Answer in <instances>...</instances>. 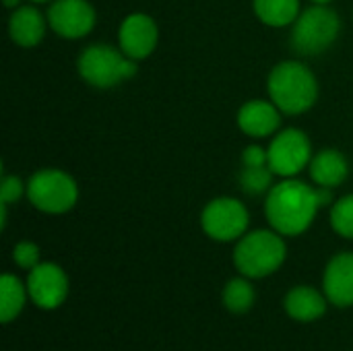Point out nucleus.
Listing matches in <instances>:
<instances>
[{
  "mask_svg": "<svg viewBox=\"0 0 353 351\" xmlns=\"http://www.w3.org/2000/svg\"><path fill=\"white\" fill-rule=\"evenodd\" d=\"M321 205L316 199V188L306 182L285 178L283 182L275 184L265 201V213L271 228L281 236H300L304 234Z\"/></svg>",
  "mask_w": 353,
  "mask_h": 351,
  "instance_id": "nucleus-1",
  "label": "nucleus"
},
{
  "mask_svg": "<svg viewBox=\"0 0 353 351\" xmlns=\"http://www.w3.org/2000/svg\"><path fill=\"white\" fill-rule=\"evenodd\" d=\"M269 97L271 101L290 116L308 112L319 97L316 77L308 66L296 60H285L277 64L269 74Z\"/></svg>",
  "mask_w": 353,
  "mask_h": 351,
  "instance_id": "nucleus-2",
  "label": "nucleus"
},
{
  "mask_svg": "<svg viewBox=\"0 0 353 351\" xmlns=\"http://www.w3.org/2000/svg\"><path fill=\"white\" fill-rule=\"evenodd\" d=\"M285 242L277 232L256 230L240 238L234 250L236 269L248 279H261L275 273L285 261Z\"/></svg>",
  "mask_w": 353,
  "mask_h": 351,
  "instance_id": "nucleus-3",
  "label": "nucleus"
},
{
  "mask_svg": "<svg viewBox=\"0 0 353 351\" xmlns=\"http://www.w3.org/2000/svg\"><path fill=\"white\" fill-rule=\"evenodd\" d=\"M79 74L97 89H110L137 74V60L108 43L89 46L79 56Z\"/></svg>",
  "mask_w": 353,
  "mask_h": 351,
  "instance_id": "nucleus-4",
  "label": "nucleus"
},
{
  "mask_svg": "<svg viewBox=\"0 0 353 351\" xmlns=\"http://www.w3.org/2000/svg\"><path fill=\"white\" fill-rule=\"evenodd\" d=\"M341 29L339 14L327 4H316L306 8L294 23L292 48L304 56L323 54L333 46Z\"/></svg>",
  "mask_w": 353,
  "mask_h": 351,
  "instance_id": "nucleus-5",
  "label": "nucleus"
},
{
  "mask_svg": "<svg viewBox=\"0 0 353 351\" xmlns=\"http://www.w3.org/2000/svg\"><path fill=\"white\" fill-rule=\"evenodd\" d=\"M27 199L43 213L60 215L74 207L79 188L74 180L62 170H39L27 182Z\"/></svg>",
  "mask_w": 353,
  "mask_h": 351,
  "instance_id": "nucleus-6",
  "label": "nucleus"
},
{
  "mask_svg": "<svg viewBox=\"0 0 353 351\" xmlns=\"http://www.w3.org/2000/svg\"><path fill=\"white\" fill-rule=\"evenodd\" d=\"M269 168L275 176L294 178L312 161V147L308 137L298 128L281 130L267 149Z\"/></svg>",
  "mask_w": 353,
  "mask_h": 351,
  "instance_id": "nucleus-7",
  "label": "nucleus"
},
{
  "mask_svg": "<svg viewBox=\"0 0 353 351\" xmlns=\"http://www.w3.org/2000/svg\"><path fill=\"white\" fill-rule=\"evenodd\" d=\"M248 221L250 217L244 203L230 197L211 201L201 215L205 234L217 242H232L242 238L248 230Z\"/></svg>",
  "mask_w": 353,
  "mask_h": 351,
  "instance_id": "nucleus-8",
  "label": "nucleus"
},
{
  "mask_svg": "<svg viewBox=\"0 0 353 351\" xmlns=\"http://www.w3.org/2000/svg\"><path fill=\"white\" fill-rule=\"evenodd\" d=\"M48 25L64 39H79L95 27V10L87 0H54L48 10Z\"/></svg>",
  "mask_w": 353,
  "mask_h": 351,
  "instance_id": "nucleus-9",
  "label": "nucleus"
},
{
  "mask_svg": "<svg viewBox=\"0 0 353 351\" xmlns=\"http://www.w3.org/2000/svg\"><path fill=\"white\" fill-rule=\"evenodd\" d=\"M27 292L33 304L41 310L58 308L68 296V277L54 263H39L29 271Z\"/></svg>",
  "mask_w": 353,
  "mask_h": 351,
  "instance_id": "nucleus-10",
  "label": "nucleus"
},
{
  "mask_svg": "<svg viewBox=\"0 0 353 351\" xmlns=\"http://www.w3.org/2000/svg\"><path fill=\"white\" fill-rule=\"evenodd\" d=\"M157 25L149 14L143 12H132L128 14L118 31V41L120 50L132 58V60H143L149 58L157 46Z\"/></svg>",
  "mask_w": 353,
  "mask_h": 351,
  "instance_id": "nucleus-11",
  "label": "nucleus"
},
{
  "mask_svg": "<svg viewBox=\"0 0 353 351\" xmlns=\"http://www.w3.org/2000/svg\"><path fill=\"white\" fill-rule=\"evenodd\" d=\"M323 288L331 304L339 308L353 306V252H341L329 261Z\"/></svg>",
  "mask_w": 353,
  "mask_h": 351,
  "instance_id": "nucleus-12",
  "label": "nucleus"
},
{
  "mask_svg": "<svg viewBox=\"0 0 353 351\" xmlns=\"http://www.w3.org/2000/svg\"><path fill=\"white\" fill-rule=\"evenodd\" d=\"M281 110L273 101L265 99H252L244 103L238 112V126L242 132L254 139H265L277 132L281 124Z\"/></svg>",
  "mask_w": 353,
  "mask_h": 351,
  "instance_id": "nucleus-13",
  "label": "nucleus"
},
{
  "mask_svg": "<svg viewBox=\"0 0 353 351\" xmlns=\"http://www.w3.org/2000/svg\"><path fill=\"white\" fill-rule=\"evenodd\" d=\"M8 33L10 39L21 48H33L37 46L46 35V19L35 6H19L10 14L8 21Z\"/></svg>",
  "mask_w": 353,
  "mask_h": 351,
  "instance_id": "nucleus-14",
  "label": "nucleus"
},
{
  "mask_svg": "<svg viewBox=\"0 0 353 351\" xmlns=\"http://www.w3.org/2000/svg\"><path fill=\"white\" fill-rule=\"evenodd\" d=\"M310 178L325 188H337L350 174L347 159L337 149H323L310 161Z\"/></svg>",
  "mask_w": 353,
  "mask_h": 351,
  "instance_id": "nucleus-15",
  "label": "nucleus"
},
{
  "mask_svg": "<svg viewBox=\"0 0 353 351\" xmlns=\"http://www.w3.org/2000/svg\"><path fill=\"white\" fill-rule=\"evenodd\" d=\"M327 310V296L308 285H298L285 296V312L302 323L316 321Z\"/></svg>",
  "mask_w": 353,
  "mask_h": 351,
  "instance_id": "nucleus-16",
  "label": "nucleus"
},
{
  "mask_svg": "<svg viewBox=\"0 0 353 351\" xmlns=\"http://www.w3.org/2000/svg\"><path fill=\"white\" fill-rule=\"evenodd\" d=\"M254 12L269 27H285L300 17V0H254Z\"/></svg>",
  "mask_w": 353,
  "mask_h": 351,
  "instance_id": "nucleus-17",
  "label": "nucleus"
},
{
  "mask_svg": "<svg viewBox=\"0 0 353 351\" xmlns=\"http://www.w3.org/2000/svg\"><path fill=\"white\" fill-rule=\"evenodd\" d=\"M27 294L29 292L23 288V283L14 275L4 273L0 277V321L2 323H10L12 319L21 314Z\"/></svg>",
  "mask_w": 353,
  "mask_h": 351,
  "instance_id": "nucleus-18",
  "label": "nucleus"
},
{
  "mask_svg": "<svg viewBox=\"0 0 353 351\" xmlns=\"http://www.w3.org/2000/svg\"><path fill=\"white\" fill-rule=\"evenodd\" d=\"M223 304L234 314H244L254 304V288L248 283V277H238L228 281L223 290Z\"/></svg>",
  "mask_w": 353,
  "mask_h": 351,
  "instance_id": "nucleus-19",
  "label": "nucleus"
},
{
  "mask_svg": "<svg viewBox=\"0 0 353 351\" xmlns=\"http://www.w3.org/2000/svg\"><path fill=\"white\" fill-rule=\"evenodd\" d=\"M273 176L275 174L269 168V163H265V166H242L240 188L250 197L265 194L273 188Z\"/></svg>",
  "mask_w": 353,
  "mask_h": 351,
  "instance_id": "nucleus-20",
  "label": "nucleus"
},
{
  "mask_svg": "<svg viewBox=\"0 0 353 351\" xmlns=\"http://www.w3.org/2000/svg\"><path fill=\"white\" fill-rule=\"evenodd\" d=\"M331 225L339 236L353 240V194L339 199L333 205V209H331Z\"/></svg>",
  "mask_w": 353,
  "mask_h": 351,
  "instance_id": "nucleus-21",
  "label": "nucleus"
},
{
  "mask_svg": "<svg viewBox=\"0 0 353 351\" xmlns=\"http://www.w3.org/2000/svg\"><path fill=\"white\" fill-rule=\"evenodd\" d=\"M12 261L21 267L31 271L33 267L39 265V248L33 242H19L12 248Z\"/></svg>",
  "mask_w": 353,
  "mask_h": 351,
  "instance_id": "nucleus-22",
  "label": "nucleus"
},
{
  "mask_svg": "<svg viewBox=\"0 0 353 351\" xmlns=\"http://www.w3.org/2000/svg\"><path fill=\"white\" fill-rule=\"evenodd\" d=\"M25 186L21 182V178L17 176H2V184H0V203L4 205H10V203H17L21 197H23Z\"/></svg>",
  "mask_w": 353,
  "mask_h": 351,
  "instance_id": "nucleus-23",
  "label": "nucleus"
},
{
  "mask_svg": "<svg viewBox=\"0 0 353 351\" xmlns=\"http://www.w3.org/2000/svg\"><path fill=\"white\" fill-rule=\"evenodd\" d=\"M269 163L267 159V151L259 145H250L244 149L242 153V166H265Z\"/></svg>",
  "mask_w": 353,
  "mask_h": 351,
  "instance_id": "nucleus-24",
  "label": "nucleus"
},
{
  "mask_svg": "<svg viewBox=\"0 0 353 351\" xmlns=\"http://www.w3.org/2000/svg\"><path fill=\"white\" fill-rule=\"evenodd\" d=\"M19 2H21V0H4V4H6L8 8H19Z\"/></svg>",
  "mask_w": 353,
  "mask_h": 351,
  "instance_id": "nucleus-25",
  "label": "nucleus"
},
{
  "mask_svg": "<svg viewBox=\"0 0 353 351\" xmlns=\"http://www.w3.org/2000/svg\"><path fill=\"white\" fill-rule=\"evenodd\" d=\"M312 2H316V4H327V2H331V0H312Z\"/></svg>",
  "mask_w": 353,
  "mask_h": 351,
  "instance_id": "nucleus-26",
  "label": "nucleus"
},
{
  "mask_svg": "<svg viewBox=\"0 0 353 351\" xmlns=\"http://www.w3.org/2000/svg\"><path fill=\"white\" fill-rule=\"evenodd\" d=\"M29 2H50V0H29Z\"/></svg>",
  "mask_w": 353,
  "mask_h": 351,
  "instance_id": "nucleus-27",
  "label": "nucleus"
}]
</instances>
